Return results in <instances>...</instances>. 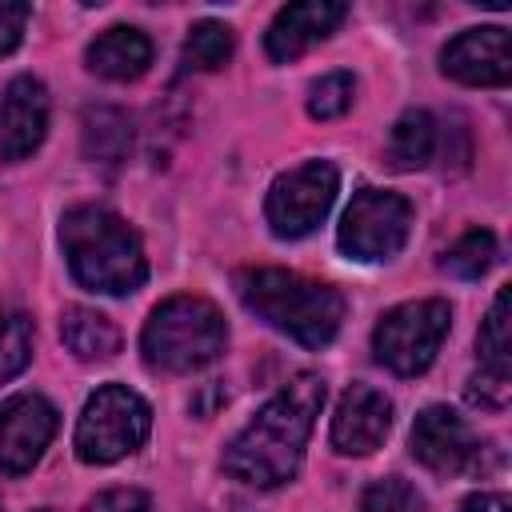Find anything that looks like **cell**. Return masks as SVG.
I'll return each instance as SVG.
<instances>
[{
    "instance_id": "obj_22",
    "label": "cell",
    "mask_w": 512,
    "mask_h": 512,
    "mask_svg": "<svg viewBox=\"0 0 512 512\" xmlns=\"http://www.w3.org/2000/svg\"><path fill=\"white\" fill-rule=\"evenodd\" d=\"M32 360V316L12 312L0 320V384L20 376Z\"/></svg>"
},
{
    "instance_id": "obj_15",
    "label": "cell",
    "mask_w": 512,
    "mask_h": 512,
    "mask_svg": "<svg viewBox=\"0 0 512 512\" xmlns=\"http://www.w3.org/2000/svg\"><path fill=\"white\" fill-rule=\"evenodd\" d=\"M84 64L88 72L104 76V80H136L148 72L152 64V40L140 32V28H128V24H116L108 32H100L88 52H84Z\"/></svg>"
},
{
    "instance_id": "obj_23",
    "label": "cell",
    "mask_w": 512,
    "mask_h": 512,
    "mask_svg": "<svg viewBox=\"0 0 512 512\" xmlns=\"http://www.w3.org/2000/svg\"><path fill=\"white\" fill-rule=\"evenodd\" d=\"M352 96H356V80L352 72H328L320 76L312 88H308V116L316 120H336L352 108Z\"/></svg>"
},
{
    "instance_id": "obj_11",
    "label": "cell",
    "mask_w": 512,
    "mask_h": 512,
    "mask_svg": "<svg viewBox=\"0 0 512 512\" xmlns=\"http://www.w3.org/2000/svg\"><path fill=\"white\" fill-rule=\"evenodd\" d=\"M444 76L472 84V88H504L512 80V48H508V28L488 24V28H468L448 48L440 52Z\"/></svg>"
},
{
    "instance_id": "obj_20",
    "label": "cell",
    "mask_w": 512,
    "mask_h": 512,
    "mask_svg": "<svg viewBox=\"0 0 512 512\" xmlns=\"http://www.w3.org/2000/svg\"><path fill=\"white\" fill-rule=\"evenodd\" d=\"M496 264V236L488 228H468L440 260V268L456 280H480Z\"/></svg>"
},
{
    "instance_id": "obj_13",
    "label": "cell",
    "mask_w": 512,
    "mask_h": 512,
    "mask_svg": "<svg viewBox=\"0 0 512 512\" xmlns=\"http://www.w3.org/2000/svg\"><path fill=\"white\" fill-rule=\"evenodd\" d=\"M348 16V4L340 0H300L276 12V20L264 32V48L276 64H288L296 56H304L312 44H320L324 36L336 32V24Z\"/></svg>"
},
{
    "instance_id": "obj_7",
    "label": "cell",
    "mask_w": 512,
    "mask_h": 512,
    "mask_svg": "<svg viewBox=\"0 0 512 512\" xmlns=\"http://www.w3.org/2000/svg\"><path fill=\"white\" fill-rule=\"evenodd\" d=\"M412 232V204L388 188H360L340 220V252L360 264L392 260Z\"/></svg>"
},
{
    "instance_id": "obj_8",
    "label": "cell",
    "mask_w": 512,
    "mask_h": 512,
    "mask_svg": "<svg viewBox=\"0 0 512 512\" xmlns=\"http://www.w3.org/2000/svg\"><path fill=\"white\" fill-rule=\"evenodd\" d=\"M336 192H340V172L328 160H308V164L276 176L268 188V200H264L268 228L280 240L308 236L336 204Z\"/></svg>"
},
{
    "instance_id": "obj_12",
    "label": "cell",
    "mask_w": 512,
    "mask_h": 512,
    "mask_svg": "<svg viewBox=\"0 0 512 512\" xmlns=\"http://www.w3.org/2000/svg\"><path fill=\"white\" fill-rule=\"evenodd\" d=\"M392 428V400L372 384H352L332 416V448L340 456H368Z\"/></svg>"
},
{
    "instance_id": "obj_1",
    "label": "cell",
    "mask_w": 512,
    "mask_h": 512,
    "mask_svg": "<svg viewBox=\"0 0 512 512\" xmlns=\"http://www.w3.org/2000/svg\"><path fill=\"white\" fill-rule=\"evenodd\" d=\"M320 404L324 380L316 372H296L224 448V472L252 488H276L292 480L320 416Z\"/></svg>"
},
{
    "instance_id": "obj_2",
    "label": "cell",
    "mask_w": 512,
    "mask_h": 512,
    "mask_svg": "<svg viewBox=\"0 0 512 512\" xmlns=\"http://www.w3.org/2000/svg\"><path fill=\"white\" fill-rule=\"evenodd\" d=\"M236 296L276 332L304 348H324L340 332L344 296L332 284L308 280L288 268H244L236 272Z\"/></svg>"
},
{
    "instance_id": "obj_17",
    "label": "cell",
    "mask_w": 512,
    "mask_h": 512,
    "mask_svg": "<svg viewBox=\"0 0 512 512\" xmlns=\"http://www.w3.org/2000/svg\"><path fill=\"white\" fill-rule=\"evenodd\" d=\"M436 156V120L424 108L404 112L388 132V164L400 172H416Z\"/></svg>"
},
{
    "instance_id": "obj_29",
    "label": "cell",
    "mask_w": 512,
    "mask_h": 512,
    "mask_svg": "<svg viewBox=\"0 0 512 512\" xmlns=\"http://www.w3.org/2000/svg\"><path fill=\"white\" fill-rule=\"evenodd\" d=\"M36 512H52V508H36Z\"/></svg>"
},
{
    "instance_id": "obj_14",
    "label": "cell",
    "mask_w": 512,
    "mask_h": 512,
    "mask_svg": "<svg viewBox=\"0 0 512 512\" xmlns=\"http://www.w3.org/2000/svg\"><path fill=\"white\" fill-rule=\"evenodd\" d=\"M48 132V88L36 76H16L0 100V156L24 160Z\"/></svg>"
},
{
    "instance_id": "obj_18",
    "label": "cell",
    "mask_w": 512,
    "mask_h": 512,
    "mask_svg": "<svg viewBox=\"0 0 512 512\" xmlns=\"http://www.w3.org/2000/svg\"><path fill=\"white\" fill-rule=\"evenodd\" d=\"M132 144V124L124 112L116 108H88L84 116V152L92 160H108L116 164Z\"/></svg>"
},
{
    "instance_id": "obj_26",
    "label": "cell",
    "mask_w": 512,
    "mask_h": 512,
    "mask_svg": "<svg viewBox=\"0 0 512 512\" xmlns=\"http://www.w3.org/2000/svg\"><path fill=\"white\" fill-rule=\"evenodd\" d=\"M88 512H152V500L140 488H108L88 504Z\"/></svg>"
},
{
    "instance_id": "obj_3",
    "label": "cell",
    "mask_w": 512,
    "mask_h": 512,
    "mask_svg": "<svg viewBox=\"0 0 512 512\" xmlns=\"http://www.w3.org/2000/svg\"><path fill=\"white\" fill-rule=\"evenodd\" d=\"M60 244H64L76 284H84L92 292L128 296L148 280V260H144L140 236L108 208L84 204V208L64 212Z\"/></svg>"
},
{
    "instance_id": "obj_16",
    "label": "cell",
    "mask_w": 512,
    "mask_h": 512,
    "mask_svg": "<svg viewBox=\"0 0 512 512\" xmlns=\"http://www.w3.org/2000/svg\"><path fill=\"white\" fill-rule=\"evenodd\" d=\"M60 340L84 364H100V360H112L120 352V328L104 312L84 308V304L64 308V316H60Z\"/></svg>"
},
{
    "instance_id": "obj_6",
    "label": "cell",
    "mask_w": 512,
    "mask_h": 512,
    "mask_svg": "<svg viewBox=\"0 0 512 512\" xmlns=\"http://www.w3.org/2000/svg\"><path fill=\"white\" fill-rule=\"evenodd\" d=\"M448 328H452V308L444 300H408L380 316L372 332V352L388 372L420 376L436 360Z\"/></svg>"
},
{
    "instance_id": "obj_27",
    "label": "cell",
    "mask_w": 512,
    "mask_h": 512,
    "mask_svg": "<svg viewBox=\"0 0 512 512\" xmlns=\"http://www.w3.org/2000/svg\"><path fill=\"white\" fill-rule=\"evenodd\" d=\"M28 4H20V0H0V56H8L16 44H20V36H24V24H28Z\"/></svg>"
},
{
    "instance_id": "obj_9",
    "label": "cell",
    "mask_w": 512,
    "mask_h": 512,
    "mask_svg": "<svg viewBox=\"0 0 512 512\" xmlns=\"http://www.w3.org/2000/svg\"><path fill=\"white\" fill-rule=\"evenodd\" d=\"M56 408L40 392H16L0 404V472L24 476L56 436Z\"/></svg>"
},
{
    "instance_id": "obj_25",
    "label": "cell",
    "mask_w": 512,
    "mask_h": 512,
    "mask_svg": "<svg viewBox=\"0 0 512 512\" xmlns=\"http://www.w3.org/2000/svg\"><path fill=\"white\" fill-rule=\"evenodd\" d=\"M508 396H512V376H504V372L480 368V372L468 380V404H476V408L500 412V408H508Z\"/></svg>"
},
{
    "instance_id": "obj_28",
    "label": "cell",
    "mask_w": 512,
    "mask_h": 512,
    "mask_svg": "<svg viewBox=\"0 0 512 512\" xmlns=\"http://www.w3.org/2000/svg\"><path fill=\"white\" fill-rule=\"evenodd\" d=\"M460 512H508V496L504 492H476L460 504Z\"/></svg>"
},
{
    "instance_id": "obj_5",
    "label": "cell",
    "mask_w": 512,
    "mask_h": 512,
    "mask_svg": "<svg viewBox=\"0 0 512 512\" xmlns=\"http://www.w3.org/2000/svg\"><path fill=\"white\" fill-rule=\"evenodd\" d=\"M152 428V408L128 384H104L76 420V456L84 464H116L132 456Z\"/></svg>"
},
{
    "instance_id": "obj_10",
    "label": "cell",
    "mask_w": 512,
    "mask_h": 512,
    "mask_svg": "<svg viewBox=\"0 0 512 512\" xmlns=\"http://www.w3.org/2000/svg\"><path fill=\"white\" fill-rule=\"evenodd\" d=\"M412 456L436 476H460L480 460V444L460 412L428 404L412 424Z\"/></svg>"
},
{
    "instance_id": "obj_4",
    "label": "cell",
    "mask_w": 512,
    "mask_h": 512,
    "mask_svg": "<svg viewBox=\"0 0 512 512\" xmlns=\"http://www.w3.org/2000/svg\"><path fill=\"white\" fill-rule=\"evenodd\" d=\"M228 344V324L220 308L204 296H172L152 308L140 352L156 372H196L208 368Z\"/></svg>"
},
{
    "instance_id": "obj_24",
    "label": "cell",
    "mask_w": 512,
    "mask_h": 512,
    "mask_svg": "<svg viewBox=\"0 0 512 512\" xmlns=\"http://www.w3.org/2000/svg\"><path fill=\"white\" fill-rule=\"evenodd\" d=\"M420 508H424L420 492L400 476H384L368 484L360 496V512H420Z\"/></svg>"
},
{
    "instance_id": "obj_19",
    "label": "cell",
    "mask_w": 512,
    "mask_h": 512,
    "mask_svg": "<svg viewBox=\"0 0 512 512\" xmlns=\"http://www.w3.org/2000/svg\"><path fill=\"white\" fill-rule=\"evenodd\" d=\"M232 56V28L220 24V20H200L188 28V40H184V68L188 72H216L224 68Z\"/></svg>"
},
{
    "instance_id": "obj_21",
    "label": "cell",
    "mask_w": 512,
    "mask_h": 512,
    "mask_svg": "<svg viewBox=\"0 0 512 512\" xmlns=\"http://www.w3.org/2000/svg\"><path fill=\"white\" fill-rule=\"evenodd\" d=\"M476 348H480V368L488 372H504L512 376V340H508V288L496 292L484 324H480V336H476Z\"/></svg>"
}]
</instances>
